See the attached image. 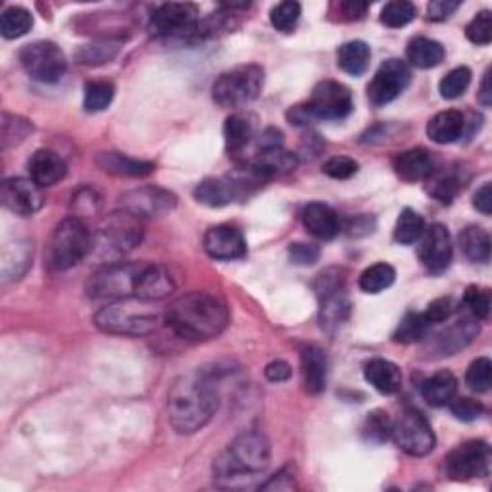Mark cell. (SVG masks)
Wrapping results in <instances>:
<instances>
[{
	"mask_svg": "<svg viewBox=\"0 0 492 492\" xmlns=\"http://www.w3.org/2000/svg\"><path fill=\"white\" fill-rule=\"evenodd\" d=\"M461 252L475 264H487L490 259V235L479 225H470L460 235Z\"/></svg>",
	"mask_w": 492,
	"mask_h": 492,
	"instance_id": "cell-34",
	"label": "cell"
},
{
	"mask_svg": "<svg viewBox=\"0 0 492 492\" xmlns=\"http://www.w3.org/2000/svg\"><path fill=\"white\" fill-rule=\"evenodd\" d=\"M20 62L25 74L40 83H58L66 74V54L52 40H35L20 52Z\"/></svg>",
	"mask_w": 492,
	"mask_h": 492,
	"instance_id": "cell-9",
	"label": "cell"
},
{
	"mask_svg": "<svg viewBox=\"0 0 492 492\" xmlns=\"http://www.w3.org/2000/svg\"><path fill=\"white\" fill-rule=\"evenodd\" d=\"M99 204L101 198L99 195L94 193L91 189H81L79 193L74 197V208H75V215L79 220H83V215H91L99 212Z\"/></svg>",
	"mask_w": 492,
	"mask_h": 492,
	"instance_id": "cell-55",
	"label": "cell"
},
{
	"mask_svg": "<svg viewBox=\"0 0 492 492\" xmlns=\"http://www.w3.org/2000/svg\"><path fill=\"white\" fill-rule=\"evenodd\" d=\"M204 250L214 259H224V262H231V259H241L246 256V241L241 231L233 225H214L204 235Z\"/></svg>",
	"mask_w": 492,
	"mask_h": 492,
	"instance_id": "cell-18",
	"label": "cell"
},
{
	"mask_svg": "<svg viewBox=\"0 0 492 492\" xmlns=\"http://www.w3.org/2000/svg\"><path fill=\"white\" fill-rule=\"evenodd\" d=\"M466 131V118L458 110H444L427 123V136L436 145H452Z\"/></svg>",
	"mask_w": 492,
	"mask_h": 492,
	"instance_id": "cell-28",
	"label": "cell"
},
{
	"mask_svg": "<svg viewBox=\"0 0 492 492\" xmlns=\"http://www.w3.org/2000/svg\"><path fill=\"white\" fill-rule=\"evenodd\" d=\"M224 136H225L227 153L231 154L241 153V150H244L246 145H249L254 136L252 121L242 114L229 116L224 126Z\"/></svg>",
	"mask_w": 492,
	"mask_h": 492,
	"instance_id": "cell-36",
	"label": "cell"
},
{
	"mask_svg": "<svg viewBox=\"0 0 492 492\" xmlns=\"http://www.w3.org/2000/svg\"><path fill=\"white\" fill-rule=\"evenodd\" d=\"M271 444L259 431H244L214 460V479L222 487H246L269 468Z\"/></svg>",
	"mask_w": 492,
	"mask_h": 492,
	"instance_id": "cell-3",
	"label": "cell"
},
{
	"mask_svg": "<svg viewBox=\"0 0 492 492\" xmlns=\"http://www.w3.org/2000/svg\"><path fill=\"white\" fill-rule=\"evenodd\" d=\"M145 239L143 217L127 210H118L106 215L92 233V252L106 264L118 262L121 256L133 252Z\"/></svg>",
	"mask_w": 492,
	"mask_h": 492,
	"instance_id": "cell-5",
	"label": "cell"
},
{
	"mask_svg": "<svg viewBox=\"0 0 492 492\" xmlns=\"http://www.w3.org/2000/svg\"><path fill=\"white\" fill-rule=\"evenodd\" d=\"M492 382V364L488 358H477L470 364L466 373V385L473 392H487Z\"/></svg>",
	"mask_w": 492,
	"mask_h": 492,
	"instance_id": "cell-48",
	"label": "cell"
},
{
	"mask_svg": "<svg viewBox=\"0 0 492 492\" xmlns=\"http://www.w3.org/2000/svg\"><path fill=\"white\" fill-rule=\"evenodd\" d=\"M312 119L338 121L350 116L354 110L352 92L338 81L325 79L312 91L310 101L304 104Z\"/></svg>",
	"mask_w": 492,
	"mask_h": 492,
	"instance_id": "cell-11",
	"label": "cell"
},
{
	"mask_svg": "<svg viewBox=\"0 0 492 492\" xmlns=\"http://www.w3.org/2000/svg\"><path fill=\"white\" fill-rule=\"evenodd\" d=\"M33 13L22 6H10L0 16V33L4 39H20L31 31Z\"/></svg>",
	"mask_w": 492,
	"mask_h": 492,
	"instance_id": "cell-37",
	"label": "cell"
},
{
	"mask_svg": "<svg viewBox=\"0 0 492 492\" xmlns=\"http://www.w3.org/2000/svg\"><path fill=\"white\" fill-rule=\"evenodd\" d=\"M242 183L231 177H208L197 185L195 198L210 208H222L235 202L242 193Z\"/></svg>",
	"mask_w": 492,
	"mask_h": 492,
	"instance_id": "cell-20",
	"label": "cell"
},
{
	"mask_svg": "<svg viewBox=\"0 0 492 492\" xmlns=\"http://www.w3.org/2000/svg\"><path fill=\"white\" fill-rule=\"evenodd\" d=\"M220 389L214 375L197 372L181 377L170 391L168 417L171 427L180 435L200 431L217 412Z\"/></svg>",
	"mask_w": 492,
	"mask_h": 492,
	"instance_id": "cell-1",
	"label": "cell"
},
{
	"mask_svg": "<svg viewBox=\"0 0 492 492\" xmlns=\"http://www.w3.org/2000/svg\"><path fill=\"white\" fill-rule=\"evenodd\" d=\"M458 392V379L450 372H436L429 379L423 381L421 385V396L429 406L441 408L448 406V402L454 399Z\"/></svg>",
	"mask_w": 492,
	"mask_h": 492,
	"instance_id": "cell-32",
	"label": "cell"
},
{
	"mask_svg": "<svg viewBox=\"0 0 492 492\" xmlns=\"http://www.w3.org/2000/svg\"><path fill=\"white\" fill-rule=\"evenodd\" d=\"M259 488L262 490H294L296 488L294 475L289 470H281L279 473L269 477V481L264 483Z\"/></svg>",
	"mask_w": 492,
	"mask_h": 492,
	"instance_id": "cell-59",
	"label": "cell"
},
{
	"mask_svg": "<svg viewBox=\"0 0 492 492\" xmlns=\"http://www.w3.org/2000/svg\"><path fill=\"white\" fill-rule=\"evenodd\" d=\"M166 323L183 338L210 340L225 331L229 310L215 294L195 291L173 300L166 308Z\"/></svg>",
	"mask_w": 492,
	"mask_h": 492,
	"instance_id": "cell-2",
	"label": "cell"
},
{
	"mask_svg": "<svg viewBox=\"0 0 492 492\" xmlns=\"http://www.w3.org/2000/svg\"><path fill=\"white\" fill-rule=\"evenodd\" d=\"M358 162L348 156H333L323 163V173L327 177H331V180H350L358 173Z\"/></svg>",
	"mask_w": 492,
	"mask_h": 492,
	"instance_id": "cell-51",
	"label": "cell"
},
{
	"mask_svg": "<svg viewBox=\"0 0 492 492\" xmlns=\"http://www.w3.org/2000/svg\"><path fill=\"white\" fill-rule=\"evenodd\" d=\"M417 16V8L412 3H406V0H394V3L385 4L381 10V22L387 27H404L409 22H414Z\"/></svg>",
	"mask_w": 492,
	"mask_h": 492,
	"instance_id": "cell-46",
	"label": "cell"
},
{
	"mask_svg": "<svg viewBox=\"0 0 492 492\" xmlns=\"http://www.w3.org/2000/svg\"><path fill=\"white\" fill-rule=\"evenodd\" d=\"M477 97H479V102L483 106H490L492 104V89H490V70L485 74L483 77V83H481V89H479V94H477Z\"/></svg>",
	"mask_w": 492,
	"mask_h": 492,
	"instance_id": "cell-62",
	"label": "cell"
},
{
	"mask_svg": "<svg viewBox=\"0 0 492 492\" xmlns=\"http://www.w3.org/2000/svg\"><path fill=\"white\" fill-rule=\"evenodd\" d=\"M456 312V303L452 296H443L436 298L427 306V310L423 312V318L427 320L429 325H436V323H444L450 318H452V313Z\"/></svg>",
	"mask_w": 492,
	"mask_h": 492,
	"instance_id": "cell-53",
	"label": "cell"
},
{
	"mask_svg": "<svg viewBox=\"0 0 492 492\" xmlns=\"http://www.w3.org/2000/svg\"><path fill=\"white\" fill-rule=\"evenodd\" d=\"M429 327L431 325L427 323L426 318H423V313L409 312V313H406L404 320L399 323V327H396L392 338L396 340V343H402V345L419 343V340L427 335Z\"/></svg>",
	"mask_w": 492,
	"mask_h": 492,
	"instance_id": "cell-41",
	"label": "cell"
},
{
	"mask_svg": "<svg viewBox=\"0 0 492 492\" xmlns=\"http://www.w3.org/2000/svg\"><path fill=\"white\" fill-rule=\"evenodd\" d=\"M396 279V271L391 264L379 262L369 266L362 276H360V289L367 294H379L394 283Z\"/></svg>",
	"mask_w": 492,
	"mask_h": 492,
	"instance_id": "cell-39",
	"label": "cell"
},
{
	"mask_svg": "<svg viewBox=\"0 0 492 492\" xmlns=\"http://www.w3.org/2000/svg\"><path fill=\"white\" fill-rule=\"evenodd\" d=\"M364 436L369 443L381 444L391 439L392 435V419L389 417L387 412H382V409H373V412H369L365 421H364Z\"/></svg>",
	"mask_w": 492,
	"mask_h": 492,
	"instance_id": "cell-43",
	"label": "cell"
},
{
	"mask_svg": "<svg viewBox=\"0 0 492 492\" xmlns=\"http://www.w3.org/2000/svg\"><path fill=\"white\" fill-rule=\"evenodd\" d=\"M372 60V50L364 43V40H348V43L340 45L337 50V64L348 75H364Z\"/></svg>",
	"mask_w": 492,
	"mask_h": 492,
	"instance_id": "cell-33",
	"label": "cell"
},
{
	"mask_svg": "<svg viewBox=\"0 0 492 492\" xmlns=\"http://www.w3.org/2000/svg\"><path fill=\"white\" fill-rule=\"evenodd\" d=\"M461 6L460 0H435L427 6V18L433 22H444Z\"/></svg>",
	"mask_w": 492,
	"mask_h": 492,
	"instance_id": "cell-57",
	"label": "cell"
},
{
	"mask_svg": "<svg viewBox=\"0 0 492 492\" xmlns=\"http://www.w3.org/2000/svg\"><path fill=\"white\" fill-rule=\"evenodd\" d=\"M406 58L408 66L419 67V70H431V67H436L444 60V47L439 40L417 37L408 43Z\"/></svg>",
	"mask_w": 492,
	"mask_h": 492,
	"instance_id": "cell-31",
	"label": "cell"
},
{
	"mask_svg": "<svg viewBox=\"0 0 492 492\" xmlns=\"http://www.w3.org/2000/svg\"><path fill=\"white\" fill-rule=\"evenodd\" d=\"M461 185L463 180L458 170H435V173L427 180V193L441 204H450L458 197Z\"/></svg>",
	"mask_w": 492,
	"mask_h": 492,
	"instance_id": "cell-35",
	"label": "cell"
},
{
	"mask_svg": "<svg viewBox=\"0 0 492 492\" xmlns=\"http://www.w3.org/2000/svg\"><path fill=\"white\" fill-rule=\"evenodd\" d=\"M448 408L452 416L460 421H475L485 412V406L481 402L468 399V396H454V399L448 402Z\"/></svg>",
	"mask_w": 492,
	"mask_h": 492,
	"instance_id": "cell-52",
	"label": "cell"
},
{
	"mask_svg": "<svg viewBox=\"0 0 492 492\" xmlns=\"http://www.w3.org/2000/svg\"><path fill=\"white\" fill-rule=\"evenodd\" d=\"M173 291H175V281L166 268L158 264H143L139 279H136L135 296L158 303V300L166 298Z\"/></svg>",
	"mask_w": 492,
	"mask_h": 492,
	"instance_id": "cell-23",
	"label": "cell"
},
{
	"mask_svg": "<svg viewBox=\"0 0 492 492\" xmlns=\"http://www.w3.org/2000/svg\"><path fill=\"white\" fill-rule=\"evenodd\" d=\"M198 8L190 3L162 4L150 18L148 30L158 37L183 35L197 30Z\"/></svg>",
	"mask_w": 492,
	"mask_h": 492,
	"instance_id": "cell-15",
	"label": "cell"
},
{
	"mask_svg": "<svg viewBox=\"0 0 492 492\" xmlns=\"http://www.w3.org/2000/svg\"><path fill=\"white\" fill-rule=\"evenodd\" d=\"M466 37L473 45L485 47L492 40V13L488 10H483L468 23Z\"/></svg>",
	"mask_w": 492,
	"mask_h": 492,
	"instance_id": "cell-49",
	"label": "cell"
},
{
	"mask_svg": "<svg viewBox=\"0 0 492 492\" xmlns=\"http://www.w3.org/2000/svg\"><path fill=\"white\" fill-rule=\"evenodd\" d=\"M470 83H471V70L466 66H460L441 79L439 92L443 99L454 101V99H460L461 94L468 91Z\"/></svg>",
	"mask_w": 492,
	"mask_h": 492,
	"instance_id": "cell-45",
	"label": "cell"
},
{
	"mask_svg": "<svg viewBox=\"0 0 492 492\" xmlns=\"http://www.w3.org/2000/svg\"><path fill=\"white\" fill-rule=\"evenodd\" d=\"M31 131H33L31 121L4 112L3 123H0V143H3V150H8L10 146L23 143Z\"/></svg>",
	"mask_w": 492,
	"mask_h": 492,
	"instance_id": "cell-40",
	"label": "cell"
},
{
	"mask_svg": "<svg viewBox=\"0 0 492 492\" xmlns=\"http://www.w3.org/2000/svg\"><path fill=\"white\" fill-rule=\"evenodd\" d=\"M426 231V220L412 208H404L394 225V241L400 244H414Z\"/></svg>",
	"mask_w": 492,
	"mask_h": 492,
	"instance_id": "cell-38",
	"label": "cell"
},
{
	"mask_svg": "<svg viewBox=\"0 0 492 492\" xmlns=\"http://www.w3.org/2000/svg\"><path fill=\"white\" fill-rule=\"evenodd\" d=\"M264 87V70L256 64L237 66L222 74L212 87L214 102L222 108H242L254 102Z\"/></svg>",
	"mask_w": 492,
	"mask_h": 492,
	"instance_id": "cell-7",
	"label": "cell"
},
{
	"mask_svg": "<svg viewBox=\"0 0 492 492\" xmlns=\"http://www.w3.org/2000/svg\"><path fill=\"white\" fill-rule=\"evenodd\" d=\"M30 170V180H33L40 189L52 187L66 177V162L48 148H39L27 162Z\"/></svg>",
	"mask_w": 492,
	"mask_h": 492,
	"instance_id": "cell-21",
	"label": "cell"
},
{
	"mask_svg": "<svg viewBox=\"0 0 492 492\" xmlns=\"http://www.w3.org/2000/svg\"><path fill=\"white\" fill-rule=\"evenodd\" d=\"M119 47H121L119 40H112V39L99 40V43H92V45H87L81 48L77 52V58L81 60V64H87V66L106 64V62L116 58V54L119 52Z\"/></svg>",
	"mask_w": 492,
	"mask_h": 492,
	"instance_id": "cell-44",
	"label": "cell"
},
{
	"mask_svg": "<svg viewBox=\"0 0 492 492\" xmlns=\"http://www.w3.org/2000/svg\"><path fill=\"white\" fill-rule=\"evenodd\" d=\"M392 439L400 450L414 458H423L435 450L436 439L427 417L414 408H408L392 421Z\"/></svg>",
	"mask_w": 492,
	"mask_h": 492,
	"instance_id": "cell-10",
	"label": "cell"
},
{
	"mask_svg": "<svg viewBox=\"0 0 492 492\" xmlns=\"http://www.w3.org/2000/svg\"><path fill=\"white\" fill-rule=\"evenodd\" d=\"M473 206L479 210L483 215H490L492 212V187L490 183H485L481 189H477L473 195Z\"/></svg>",
	"mask_w": 492,
	"mask_h": 492,
	"instance_id": "cell-61",
	"label": "cell"
},
{
	"mask_svg": "<svg viewBox=\"0 0 492 492\" xmlns=\"http://www.w3.org/2000/svg\"><path fill=\"white\" fill-rule=\"evenodd\" d=\"M99 168L104 173H110L116 177H146L154 171V163L146 160H136L127 154L119 153H102L97 158Z\"/></svg>",
	"mask_w": 492,
	"mask_h": 492,
	"instance_id": "cell-29",
	"label": "cell"
},
{
	"mask_svg": "<svg viewBox=\"0 0 492 492\" xmlns=\"http://www.w3.org/2000/svg\"><path fill=\"white\" fill-rule=\"evenodd\" d=\"M121 210H127L139 217L163 215L175 208L177 198L170 190L160 187H143L129 190L121 198Z\"/></svg>",
	"mask_w": 492,
	"mask_h": 492,
	"instance_id": "cell-17",
	"label": "cell"
},
{
	"mask_svg": "<svg viewBox=\"0 0 492 492\" xmlns=\"http://www.w3.org/2000/svg\"><path fill=\"white\" fill-rule=\"evenodd\" d=\"M0 200L6 210L22 217L37 214L45 204L40 187L33 180H23V177L4 180L0 187Z\"/></svg>",
	"mask_w": 492,
	"mask_h": 492,
	"instance_id": "cell-16",
	"label": "cell"
},
{
	"mask_svg": "<svg viewBox=\"0 0 492 492\" xmlns=\"http://www.w3.org/2000/svg\"><path fill=\"white\" fill-rule=\"evenodd\" d=\"M337 291H345V271L331 268V269L323 271L321 276L318 277L316 293H318L320 298H323V296L333 294Z\"/></svg>",
	"mask_w": 492,
	"mask_h": 492,
	"instance_id": "cell-54",
	"label": "cell"
},
{
	"mask_svg": "<svg viewBox=\"0 0 492 492\" xmlns=\"http://www.w3.org/2000/svg\"><path fill=\"white\" fill-rule=\"evenodd\" d=\"M463 303L470 308L475 320H487L490 313V293L483 286L471 285L468 286L466 294H463Z\"/></svg>",
	"mask_w": 492,
	"mask_h": 492,
	"instance_id": "cell-50",
	"label": "cell"
},
{
	"mask_svg": "<svg viewBox=\"0 0 492 492\" xmlns=\"http://www.w3.org/2000/svg\"><path fill=\"white\" fill-rule=\"evenodd\" d=\"M329 360L320 347H306L303 352V377L304 389L310 394H321L327 387Z\"/></svg>",
	"mask_w": 492,
	"mask_h": 492,
	"instance_id": "cell-27",
	"label": "cell"
},
{
	"mask_svg": "<svg viewBox=\"0 0 492 492\" xmlns=\"http://www.w3.org/2000/svg\"><path fill=\"white\" fill-rule=\"evenodd\" d=\"M475 335H479V325L477 321L463 318L461 321H456L452 327H448L446 331L435 337V350L441 354V356H452V354L466 348Z\"/></svg>",
	"mask_w": 492,
	"mask_h": 492,
	"instance_id": "cell-26",
	"label": "cell"
},
{
	"mask_svg": "<svg viewBox=\"0 0 492 492\" xmlns=\"http://www.w3.org/2000/svg\"><path fill=\"white\" fill-rule=\"evenodd\" d=\"M116 87L110 81H89L85 85L83 106L87 112H102L112 104Z\"/></svg>",
	"mask_w": 492,
	"mask_h": 492,
	"instance_id": "cell-42",
	"label": "cell"
},
{
	"mask_svg": "<svg viewBox=\"0 0 492 492\" xmlns=\"http://www.w3.org/2000/svg\"><path fill=\"white\" fill-rule=\"evenodd\" d=\"M303 224L308 229V233L321 241L335 239L343 225H340L338 214L327 206L323 202H310L303 210Z\"/></svg>",
	"mask_w": 492,
	"mask_h": 492,
	"instance_id": "cell-22",
	"label": "cell"
},
{
	"mask_svg": "<svg viewBox=\"0 0 492 492\" xmlns=\"http://www.w3.org/2000/svg\"><path fill=\"white\" fill-rule=\"evenodd\" d=\"M419 259L421 264L426 266L427 271L439 276V273H444L450 264H452V256H454V246H452V237H450V231L441 225V224H433L429 229L426 227L423 235L419 239Z\"/></svg>",
	"mask_w": 492,
	"mask_h": 492,
	"instance_id": "cell-14",
	"label": "cell"
},
{
	"mask_svg": "<svg viewBox=\"0 0 492 492\" xmlns=\"http://www.w3.org/2000/svg\"><path fill=\"white\" fill-rule=\"evenodd\" d=\"M331 10L337 12V16L340 22H352V20H360L365 10H367V4L365 3H338V4H333Z\"/></svg>",
	"mask_w": 492,
	"mask_h": 492,
	"instance_id": "cell-58",
	"label": "cell"
},
{
	"mask_svg": "<svg viewBox=\"0 0 492 492\" xmlns=\"http://www.w3.org/2000/svg\"><path fill=\"white\" fill-rule=\"evenodd\" d=\"M396 175L404 181L416 183V181H427L429 177L436 170V162L433 153H429L427 148H409L400 153L392 162Z\"/></svg>",
	"mask_w": 492,
	"mask_h": 492,
	"instance_id": "cell-19",
	"label": "cell"
},
{
	"mask_svg": "<svg viewBox=\"0 0 492 492\" xmlns=\"http://www.w3.org/2000/svg\"><path fill=\"white\" fill-rule=\"evenodd\" d=\"M412 81V70L400 58H389L379 66L372 83L367 85V99L373 106H385L399 99Z\"/></svg>",
	"mask_w": 492,
	"mask_h": 492,
	"instance_id": "cell-13",
	"label": "cell"
},
{
	"mask_svg": "<svg viewBox=\"0 0 492 492\" xmlns=\"http://www.w3.org/2000/svg\"><path fill=\"white\" fill-rule=\"evenodd\" d=\"M300 13H303V6L294 0H286L271 10V25L283 33H291L300 20Z\"/></svg>",
	"mask_w": 492,
	"mask_h": 492,
	"instance_id": "cell-47",
	"label": "cell"
},
{
	"mask_svg": "<svg viewBox=\"0 0 492 492\" xmlns=\"http://www.w3.org/2000/svg\"><path fill=\"white\" fill-rule=\"evenodd\" d=\"M264 373L271 382H285V381L291 379L293 369L285 360H273L266 365Z\"/></svg>",
	"mask_w": 492,
	"mask_h": 492,
	"instance_id": "cell-60",
	"label": "cell"
},
{
	"mask_svg": "<svg viewBox=\"0 0 492 492\" xmlns=\"http://www.w3.org/2000/svg\"><path fill=\"white\" fill-rule=\"evenodd\" d=\"M92 252V233L79 217L60 222L47 242L45 266L50 271H66L77 266Z\"/></svg>",
	"mask_w": 492,
	"mask_h": 492,
	"instance_id": "cell-6",
	"label": "cell"
},
{
	"mask_svg": "<svg viewBox=\"0 0 492 492\" xmlns=\"http://www.w3.org/2000/svg\"><path fill=\"white\" fill-rule=\"evenodd\" d=\"M296 154L285 150L283 146H271L258 150L254 160L250 162V171L258 177H276L289 173L296 168Z\"/></svg>",
	"mask_w": 492,
	"mask_h": 492,
	"instance_id": "cell-24",
	"label": "cell"
},
{
	"mask_svg": "<svg viewBox=\"0 0 492 492\" xmlns=\"http://www.w3.org/2000/svg\"><path fill=\"white\" fill-rule=\"evenodd\" d=\"M364 377L381 394H394L402 387L400 367L385 358L369 360L364 367Z\"/></svg>",
	"mask_w": 492,
	"mask_h": 492,
	"instance_id": "cell-25",
	"label": "cell"
},
{
	"mask_svg": "<svg viewBox=\"0 0 492 492\" xmlns=\"http://www.w3.org/2000/svg\"><path fill=\"white\" fill-rule=\"evenodd\" d=\"M444 468L452 481L483 479L490 470V448L485 441L463 443L446 456Z\"/></svg>",
	"mask_w": 492,
	"mask_h": 492,
	"instance_id": "cell-12",
	"label": "cell"
},
{
	"mask_svg": "<svg viewBox=\"0 0 492 492\" xmlns=\"http://www.w3.org/2000/svg\"><path fill=\"white\" fill-rule=\"evenodd\" d=\"M289 258L296 266H312L320 259V249L316 244L308 242H293L289 246Z\"/></svg>",
	"mask_w": 492,
	"mask_h": 492,
	"instance_id": "cell-56",
	"label": "cell"
},
{
	"mask_svg": "<svg viewBox=\"0 0 492 492\" xmlns=\"http://www.w3.org/2000/svg\"><path fill=\"white\" fill-rule=\"evenodd\" d=\"M143 269V264H123L112 262L104 264L94 273H91L85 291L92 298H129L135 296L136 279Z\"/></svg>",
	"mask_w": 492,
	"mask_h": 492,
	"instance_id": "cell-8",
	"label": "cell"
},
{
	"mask_svg": "<svg viewBox=\"0 0 492 492\" xmlns=\"http://www.w3.org/2000/svg\"><path fill=\"white\" fill-rule=\"evenodd\" d=\"M321 300L320 308V325L325 333H335L340 325L350 318L352 304L345 291H337L333 294H327Z\"/></svg>",
	"mask_w": 492,
	"mask_h": 492,
	"instance_id": "cell-30",
	"label": "cell"
},
{
	"mask_svg": "<svg viewBox=\"0 0 492 492\" xmlns=\"http://www.w3.org/2000/svg\"><path fill=\"white\" fill-rule=\"evenodd\" d=\"M162 323H166V308H160L154 300L139 296L114 300L94 316V325L101 331L123 337L150 335L158 331Z\"/></svg>",
	"mask_w": 492,
	"mask_h": 492,
	"instance_id": "cell-4",
	"label": "cell"
}]
</instances>
